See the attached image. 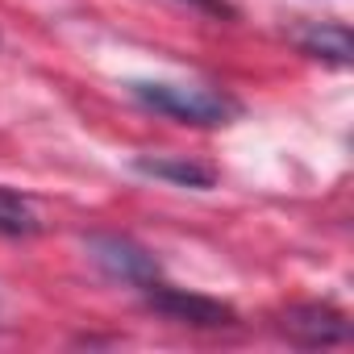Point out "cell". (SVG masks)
Segmentation results:
<instances>
[{"label":"cell","mask_w":354,"mask_h":354,"mask_svg":"<svg viewBox=\"0 0 354 354\" xmlns=\"http://www.w3.org/2000/svg\"><path fill=\"white\" fill-rule=\"evenodd\" d=\"M296 46L308 55V59H321V63H333V67H350L354 63V38L346 26H333V21H313L296 34Z\"/></svg>","instance_id":"cell-6"},{"label":"cell","mask_w":354,"mask_h":354,"mask_svg":"<svg viewBox=\"0 0 354 354\" xmlns=\"http://www.w3.org/2000/svg\"><path fill=\"white\" fill-rule=\"evenodd\" d=\"M133 100L171 117V121H184V125H225L238 117V104L225 96V92H213V88H196V84H150V80H138L129 84Z\"/></svg>","instance_id":"cell-1"},{"label":"cell","mask_w":354,"mask_h":354,"mask_svg":"<svg viewBox=\"0 0 354 354\" xmlns=\"http://www.w3.org/2000/svg\"><path fill=\"white\" fill-rule=\"evenodd\" d=\"M188 5L205 9L209 17H238V13H234V5H225V0H188Z\"/></svg>","instance_id":"cell-8"},{"label":"cell","mask_w":354,"mask_h":354,"mask_svg":"<svg viewBox=\"0 0 354 354\" xmlns=\"http://www.w3.org/2000/svg\"><path fill=\"white\" fill-rule=\"evenodd\" d=\"M146 308L175 321V325H192V329H230L238 325V313L213 296H196V292H184V288H167V283H146Z\"/></svg>","instance_id":"cell-3"},{"label":"cell","mask_w":354,"mask_h":354,"mask_svg":"<svg viewBox=\"0 0 354 354\" xmlns=\"http://www.w3.org/2000/svg\"><path fill=\"white\" fill-rule=\"evenodd\" d=\"M279 333L296 346H337L350 342V321L333 304H292L279 317Z\"/></svg>","instance_id":"cell-4"},{"label":"cell","mask_w":354,"mask_h":354,"mask_svg":"<svg viewBox=\"0 0 354 354\" xmlns=\"http://www.w3.org/2000/svg\"><path fill=\"white\" fill-rule=\"evenodd\" d=\"M84 250H88V259L100 267V275H109L113 283L146 288V283L158 279V259H154L142 242H133V238H125V234H88V238H84Z\"/></svg>","instance_id":"cell-2"},{"label":"cell","mask_w":354,"mask_h":354,"mask_svg":"<svg viewBox=\"0 0 354 354\" xmlns=\"http://www.w3.org/2000/svg\"><path fill=\"white\" fill-rule=\"evenodd\" d=\"M38 230H42V217L30 205V196L0 188V238H34Z\"/></svg>","instance_id":"cell-7"},{"label":"cell","mask_w":354,"mask_h":354,"mask_svg":"<svg viewBox=\"0 0 354 354\" xmlns=\"http://www.w3.org/2000/svg\"><path fill=\"white\" fill-rule=\"evenodd\" d=\"M133 171L138 175H150V180H162V184H175V188H192V192H209L217 184V171L196 162V158H175V154H138L133 158Z\"/></svg>","instance_id":"cell-5"}]
</instances>
